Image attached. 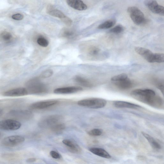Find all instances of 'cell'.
I'll list each match as a JSON object with an SVG mask.
<instances>
[{
  "label": "cell",
  "mask_w": 164,
  "mask_h": 164,
  "mask_svg": "<svg viewBox=\"0 0 164 164\" xmlns=\"http://www.w3.org/2000/svg\"><path fill=\"white\" fill-rule=\"evenodd\" d=\"M130 95L135 99L153 107L158 109L163 107L162 98L152 89H135L131 92Z\"/></svg>",
  "instance_id": "cell-1"
},
{
  "label": "cell",
  "mask_w": 164,
  "mask_h": 164,
  "mask_svg": "<svg viewBox=\"0 0 164 164\" xmlns=\"http://www.w3.org/2000/svg\"><path fill=\"white\" fill-rule=\"evenodd\" d=\"M77 104L83 107L97 109L104 107L107 102L102 98H92L80 100Z\"/></svg>",
  "instance_id": "cell-2"
},
{
  "label": "cell",
  "mask_w": 164,
  "mask_h": 164,
  "mask_svg": "<svg viewBox=\"0 0 164 164\" xmlns=\"http://www.w3.org/2000/svg\"><path fill=\"white\" fill-rule=\"evenodd\" d=\"M63 117L59 115H54L46 117L39 121V126L42 128H51L52 127L62 122Z\"/></svg>",
  "instance_id": "cell-3"
},
{
  "label": "cell",
  "mask_w": 164,
  "mask_h": 164,
  "mask_svg": "<svg viewBox=\"0 0 164 164\" xmlns=\"http://www.w3.org/2000/svg\"><path fill=\"white\" fill-rule=\"evenodd\" d=\"M127 11L133 22L137 25H141L146 23V20L143 13L138 8L131 6L128 8Z\"/></svg>",
  "instance_id": "cell-4"
},
{
  "label": "cell",
  "mask_w": 164,
  "mask_h": 164,
  "mask_svg": "<svg viewBox=\"0 0 164 164\" xmlns=\"http://www.w3.org/2000/svg\"><path fill=\"white\" fill-rule=\"evenodd\" d=\"M27 90L28 93L34 94H42L47 92L46 86L38 79L33 80L28 83Z\"/></svg>",
  "instance_id": "cell-5"
},
{
  "label": "cell",
  "mask_w": 164,
  "mask_h": 164,
  "mask_svg": "<svg viewBox=\"0 0 164 164\" xmlns=\"http://www.w3.org/2000/svg\"><path fill=\"white\" fill-rule=\"evenodd\" d=\"M47 9V13L49 15L59 18L68 26H69L72 25V20L60 10L55 9L51 5L49 6Z\"/></svg>",
  "instance_id": "cell-6"
},
{
  "label": "cell",
  "mask_w": 164,
  "mask_h": 164,
  "mask_svg": "<svg viewBox=\"0 0 164 164\" xmlns=\"http://www.w3.org/2000/svg\"><path fill=\"white\" fill-rule=\"evenodd\" d=\"M19 121L11 119H8L0 121V129L8 131L17 130L21 127Z\"/></svg>",
  "instance_id": "cell-7"
},
{
  "label": "cell",
  "mask_w": 164,
  "mask_h": 164,
  "mask_svg": "<svg viewBox=\"0 0 164 164\" xmlns=\"http://www.w3.org/2000/svg\"><path fill=\"white\" fill-rule=\"evenodd\" d=\"M25 141V138L20 136L14 135L5 138L2 142V144L7 147H13L20 145Z\"/></svg>",
  "instance_id": "cell-8"
},
{
  "label": "cell",
  "mask_w": 164,
  "mask_h": 164,
  "mask_svg": "<svg viewBox=\"0 0 164 164\" xmlns=\"http://www.w3.org/2000/svg\"><path fill=\"white\" fill-rule=\"evenodd\" d=\"M135 51L147 62L151 63H155V53H153L149 49L142 47H136L135 48Z\"/></svg>",
  "instance_id": "cell-9"
},
{
  "label": "cell",
  "mask_w": 164,
  "mask_h": 164,
  "mask_svg": "<svg viewBox=\"0 0 164 164\" xmlns=\"http://www.w3.org/2000/svg\"><path fill=\"white\" fill-rule=\"evenodd\" d=\"M144 3L154 13L164 15V7L159 5L155 0H147L144 2Z\"/></svg>",
  "instance_id": "cell-10"
},
{
  "label": "cell",
  "mask_w": 164,
  "mask_h": 164,
  "mask_svg": "<svg viewBox=\"0 0 164 164\" xmlns=\"http://www.w3.org/2000/svg\"><path fill=\"white\" fill-rule=\"evenodd\" d=\"M9 114L14 118L23 120H30L33 116L32 112L27 110H13L10 112Z\"/></svg>",
  "instance_id": "cell-11"
},
{
  "label": "cell",
  "mask_w": 164,
  "mask_h": 164,
  "mask_svg": "<svg viewBox=\"0 0 164 164\" xmlns=\"http://www.w3.org/2000/svg\"><path fill=\"white\" fill-rule=\"evenodd\" d=\"M58 102V101L54 100L40 101L32 104L30 107L33 109H42L51 107Z\"/></svg>",
  "instance_id": "cell-12"
},
{
  "label": "cell",
  "mask_w": 164,
  "mask_h": 164,
  "mask_svg": "<svg viewBox=\"0 0 164 164\" xmlns=\"http://www.w3.org/2000/svg\"><path fill=\"white\" fill-rule=\"evenodd\" d=\"M80 87L71 86L57 88L54 90V93L58 94H68L75 93L83 91Z\"/></svg>",
  "instance_id": "cell-13"
},
{
  "label": "cell",
  "mask_w": 164,
  "mask_h": 164,
  "mask_svg": "<svg viewBox=\"0 0 164 164\" xmlns=\"http://www.w3.org/2000/svg\"><path fill=\"white\" fill-rule=\"evenodd\" d=\"M27 89L23 88H19L13 89L7 91L3 94L6 96L15 97L27 95L28 94Z\"/></svg>",
  "instance_id": "cell-14"
},
{
  "label": "cell",
  "mask_w": 164,
  "mask_h": 164,
  "mask_svg": "<svg viewBox=\"0 0 164 164\" xmlns=\"http://www.w3.org/2000/svg\"><path fill=\"white\" fill-rule=\"evenodd\" d=\"M67 2L72 9L77 10L84 11L88 8L87 5L81 0H67Z\"/></svg>",
  "instance_id": "cell-15"
},
{
  "label": "cell",
  "mask_w": 164,
  "mask_h": 164,
  "mask_svg": "<svg viewBox=\"0 0 164 164\" xmlns=\"http://www.w3.org/2000/svg\"><path fill=\"white\" fill-rule=\"evenodd\" d=\"M113 105L117 108H129L135 109H141V106L132 103L127 102L117 101L113 102Z\"/></svg>",
  "instance_id": "cell-16"
},
{
  "label": "cell",
  "mask_w": 164,
  "mask_h": 164,
  "mask_svg": "<svg viewBox=\"0 0 164 164\" xmlns=\"http://www.w3.org/2000/svg\"><path fill=\"white\" fill-rule=\"evenodd\" d=\"M62 142L68 147V149L71 152L75 154H79L81 152V150L80 147L75 142L67 139H64Z\"/></svg>",
  "instance_id": "cell-17"
},
{
  "label": "cell",
  "mask_w": 164,
  "mask_h": 164,
  "mask_svg": "<svg viewBox=\"0 0 164 164\" xmlns=\"http://www.w3.org/2000/svg\"><path fill=\"white\" fill-rule=\"evenodd\" d=\"M89 150L94 154L105 158L110 159L111 158V155L103 149L92 147L89 149Z\"/></svg>",
  "instance_id": "cell-18"
},
{
  "label": "cell",
  "mask_w": 164,
  "mask_h": 164,
  "mask_svg": "<svg viewBox=\"0 0 164 164\" xmlns=\"http://www.w3.org/2000/svg\"><path fill=\"white\" fill-rule=\"evenodd\" d=\"M115 84L119 88L121 89H127L132 88L133 84L128 78L124 80L118 81L114 82Z\"/></svg>",
  "instance_id": "cell-19"
},
{
  "label": "cell",
  "mask_w": 164,
  "mask_h": 164,
  "mask_svg": "<svg viewBox=\"0 0 164 164\" xmlns=\"http://www.w3.org/2000/svg\"><path fill=\"white\" fill-rule=\"evenodd\" d=\"M142 134L148 141L153 149L156 150H159L161 149L160 144L152 137L144 132H142Z\"/></svg>",
  "instance_id": "cell-20"
},
{
  "label": "cell",
  "mask_w": 164,
  "mask_h": 164,
  "mask_svg": "<svg viewBox=\"0 0 164 164\" xmlns=\"http://www.w3.org/2000/svg\"><path fill=\"white\" fill-rule=\"evenodd\" d=\"M12 38V35L9 32L4 31L0 34V42L2 43H9Z\"/></svg>",
  "instance_id": "cell-21"
},
{
  "label": "cell",
  "mask_w": 164,
  "mask_h": 164,
  "mask_svg": "<svg viewBox=\"0 0 164 164\" xmlns=\"http://www.w3.org/2000/svg\"><path fill=\"white\" fill-rule=\"evenodd\" d=\"M75 80L80 85L87 87L92 86V84L86 79L80 76H76L75 78Z\"/></svg>",
  "instance_id": "cell-22"
},
{
  "label": "cell",
  "mask_w": 164,
  "mask_h": 164,
  "mask_svg": "<svg viewBox=\"0 0 164 164\" xmlns=\"http://www.w3.org/2000/svg\"><path fill=\"white\" fill-rule=\"evenodd\" d=\"M61 35L63 37L71 39L75 36V32L72 29L65 28L63 29L61 31Z\"/></svg>",
  "instance_id": "cell-23"
},
{
  "label": "cell",
  "mask_w": 164,
  "mask_h": 164,
  "mask_svg": "<svg viewBox=\"0 0 164 164\" xmlns=\"http://www.w3.org/2000/svg\"><path fill=\"white\" fill-rule=\"evenodd\" d=\"M115 23V21L113 20H108L100 24L98 28L100 29H108L113 27Z\"/></svg>",
  "instance_id": "cell-24"
},
{
  "label": "cell",
  "mask_w": 164,
  "mask_h": 164,
  "mask_svg": "<svg viewBox=\"0 0 164 164\" xmlns=\"http://www.w3.org/2000/svg\"><path fill=\"white\" fill-rule=\"evenodd\" d=\"M65 125L62 122L59 123L51 128L53 132L56 133H60L65 129Z\"/></svg>",
  "instance_id": "cell-25"
},
{
  "label": "cell",
  "mask_w": 164,
  "mask_h": 164,
  "mask_svg": "<svg viewBox=\"0 0 164 164\" xmlns=\"http://www.w3.org/2000/svg\"><path fill=\"white\" fill-rule=\"evenodd\" d=\"M2 157L7 160L14 161L19 158V156L15 154H5L2 155Z\"/></svg>",
  "instance_id": "cell-26"
},
{
  "label": "cell",
  "mask_w": 164,
  "mask_h": 164,
  "mask_svg": "<svg viewBox=\"0 0 164 164\" xmlns=\"http://www.w3.org/2000/svg\"><path fill=\"white\" fill-rule=\"evenodd\" d=\"M100 50L99 48L96 47H92L88 49V53L90 55L95 56L99 54Z\"/></svg>",
  "instance_id": "cell-27"
},
{
  "label": "cell",
  "mask_w": 164,
  "mask_h": 164,
  "mask_svg": "<svg viewBox=\"0 0 164 164\" xmlns=\"http://www.w3.org/2000/svg\"><path fill=\"white\" fill-rule=\"evenodd\" d=\"M37 43L40 46L47 47L49 45L48 40L43 37H39L37 39Z\"/></svg>",
  "instance_id": "cell-28"
},
{
  "label": "cell",
  "mask_w": 164,
  "mask_h": 164,
  "mask_svg": "<svg viewBox=\"0 0 164 164\" xmlns=\"http://www.w3.org/2000/svg\"><path fill=\"white\" fill-rule=\"evenodd\" d=\"M128 78L127 75L125 73H122L113 77L111 80L113 82H117L125 80Z\"/></svg>",
  "instance_id": "cell-29"
},
{
  "label": "cell",
  "mask_w": 164,
  "mask_h": 164,
  "mask_svg": "<svg viewBox=\"0 0 164 164\" xmlns=\"http://www.w3.org/2000/svg\"><path fill=\"white\" fill-rule=\"evenodd\" d=\"M102 131L99 129H95L89 131L88 134L90 136H98L101 135Z\"/></svg>",
  "instance_id": "cell-30"
},
{
  "label": "cell",
  "mask_w": 164,
  "mask_h": 164,
  "mask_svg": "<svg viewBox=\"0 0 164 164\" xmlns=\"http://www.w3.org/2000/svg\"><path fill=\"white\" fill-rule=\"evenodd\" d=\"M53 74V72L51 69H47L41 73L40 76L43 78H47L51 76Z\"/></svg>",
  "instance_id": "cell-31"
},
{
  "label": "cell",
  "mask_w": 164,
  "mask_h": 164,
  "mask_svg": "<svg viewBox=\"0 0 164 164\" xmlns=\"http://www.w3.org/2000/svg\"><path fill=\"white\" fill-rule=\"evenodd\" d=\"M124 30V27L122 26L119 25L111 29L110 32L114 34H118L121 33Z\"/></svg>",
  "instance_id": "cell-32"
},
{
  "label": "cell",
  "mask_w": 164,
  "mask_h": 164,
  "mask_svg": "<svg viewBox=\"0 0 164 164\" xmlns=\"http://www.w3.org/2000/svg\"><path fill=\"white\" fill-rule=\"evenodd\" d=\"M51 157L55 159H60L62 157L61 154L58 152L54 151H52L50 152Z\"/></svg>",
  "instance_id": "cell-33"
},
{
  "label": "cell",
  "mask_w": 164,
  "mask_h": 164,
  "mask_svg": "<svg viewBox=\"0 0 164 164\" xmlns=\"http://www.w3.org/2000/svg\"><path fill=\"white\" fill-rule=\"evenodd\" d=\"M24 16L23 15L20 14H16L13 15L12 18L14 20H21L23 19Z\"/></svg>",
  "instance_id": "cell-34"
},
{
  "label": "cell",
  "mask_w": 164,
  "mask_h": 164,
  "mask_svg": "<svg viewBox=\"0 0 164 164\" xmlns=\"http://www.w3.org/2000/svg\"><path fill=\"white\" fill-rule=\"evenodd\" d=\"M36 161V159L35 158H30L28 159L27 160V162L28 163L33 162Z\"/></svg>",
  "instance_id": "cell-35"
},
{
  "label": "cell",
  "mask_w": 164,
  "mask_h": 164,
  "mask_svg": "<svg viewBox=\"0 0 164 164\" xmlns=\"http://www.w3.org/2000/svg\"><path fill=\"white\" fill-rule=\"evenodd\" d=\"M3 112L2 110L0 108V117L2 116L3 114Z\"/></svg>",
  "instance_id": "cell-36"
},
{
  "label": "cell",
  "mask_w": 164,
  "mask_h": 164,
  "mask_svg": "<svg viewBox=\"0 0 164 164\" xmlns=\"http://www.w3.org/2000/svg\"><path fill=\"white\" fill-rule=\"evenodd\" d=\"M2 137V134L0 132V139Z\"/></svg>",
  "instance_id": "cell-37"
}]
</instances>
